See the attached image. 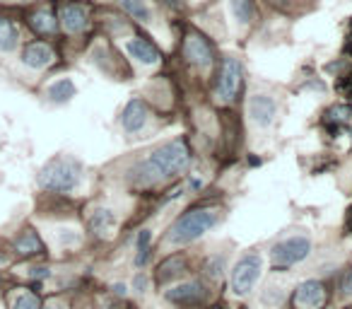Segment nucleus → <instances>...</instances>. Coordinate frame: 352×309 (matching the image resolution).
Wrapping results in <instances>:
<instances>
[{
    "mask_svg": "<svg viewBox=\"0 0 352 309\" xmlns=\"http://www.w3.org/2000/svg\"><path fill=\"white\" fill-rule=\"evenodd\" d=\"M147 288H150V278H147L145 273H135V278H133V290H135L138 295H145Z\"/></svg>",
    "mask_w": 352,
    "mask_h": 309,
    "instance_id": "31",
    "label": "nucleus"
},
{
    "mask_svg": "<svg viewBox=\"0 0 352 309\" xmlns=\"http://www.w3.org/2000/svg\"><path fill=\"white\" fill-rule=\"evenodd\" d=\"M15 251L20 256H39L44 254V242H41V237L34 230H25L15 239Z\"/></svg>",
    "mask_w": 352,
    "mask_h": 309,
    "instance_id": "19",
    "label": "nucleus"
},
{
    "mask_svg": "<svg viewBox=\"0 0 352 309\" xmlns=\"http://www.w3.org/2000/svg\"><path fill=\"white\" fill-rule=\"evenodd\" d=\"M340 295L342 297H352V266L342 270L340 275Z\"/></svg>",
    "mask_w": 352,
    "mask_h": 309,
    "instance_id": "29",
    "label": "nucleus"
},
{
    "mask_svg": "<svg viewBox=\"0 0 352 309\" xmlns=\"http://www.w3.org/2000/svg\"><path fill=\"white\" fill-rule=\"evenodd\" d=\"M30 275H32L34 280H46V278L51 275V270L46 268V266H34V268L30 270Z\"/></svg>",
    "mask_w": 352,
    "mask_h": 309,
    "instance_id": "33",
    "label": "nucleus"
},
{
    "mask_svg": "<svg viewBox=\"0 0 352 309\" xmlns=\"http://www.w3.org/2000/svg\"><path fill=\"white\" fill-rule=\"evenodd\" d=\"M8 264V256L3 254V251H0V266H6Z\"/></svg>",
    "mask_w": 352,
    "mask_h": 309,
    "instance_id": "38",
    "label": "nucleus"
},
{
    "mask_svg": "<svg viewBox=\"0 0 352 309\" xmlns=\"http://www.w3.org/2000/svg\"><path fill=\"white\" fill-rule=\"evenodd\" d=\"M152 256V232L150 230H140L138 232V239H135V268H145L147 261Z\"/></svg>",
    "mask_w": 352,
    "mask_h": 309,
    "instance_id": "22",
    "label": "nucleus"
},
{
    "mask_svg": "<svg viewBox=\"0 0 352 309\" xmlns=\"http://www.w3.org/2000/svg\"><path fill=\"white\" fill-rule=\"evenodd\" d=\"M203 187H206V182H203L201 177H188V179H186V191L201 193V191H203Z\"/></svg>",
    "mask_w": 352,
    "mask_h": 309,
    "instance_id": "32",
    "label": "nucleus"
},
{
    "mask_svg": "<svg viewBox=\"0 0 352 309\" xmlns=\"http://www.w3.org/2000/svg\"><path fill=\"white\" fill-rule=\"evenodd\" d=\"M208 290L201 280H186V283H179L174 288H169L164 292V299L182 309H206L208 304Z\"/></svg>",
    "mask_w": 352,
    "mask_h": 309,
    "instance_id": "8",
    "label": "nucleus"
},
{
    "mask_svg": "<svg viewBox=\"0 0 352 309\" xmlns=\"http://www.w3.org/2000/svg\"><path fill=\"white\" fill-rule=\"evenodd\" d=\"M184 270H186V259H184L182 254L166 256V259L157 266V273H155L157 285H169L171 280L182 278Z\"/></svg>",
    "mask_w": 352,
    "mask_h": 309,
    "instance_id": "15",
    "label": "nucleus"
},
{
    "mask_svg": "<svg viewBox=\"0 0 352 309\" xmlns=\"http://www.w3.org/2000/svg\"><path fill=\"white\" fill-rule=\"evenodd\" d=\"M126 51L133 61H138V63H142V65H157L162 61V51L157 49L150 39H145V36H133V39H128Z\"/></svg>",
    "mask_w": 352,
    "mask_h": 309,
    "instance_id": "13",
    "label": "nucleus"
},
{
    "mask_svg": "<svg viewBox=\"0 0 352 309\" xmlns=\"http://www.w3.org/2000/svg\"><path fill=\"white\" fill-rule=\"evenodd\" d=\"M184 193H186V187H184V184H176L174 189H169V191H166V196H162V206H169L171 201H176V198H182Z\"/></svg>",
    "mask_w": 352,
    "mask_h": 309,
    "instance_id": "30",
    "label": "nucleus"
},
{
    "mask_svg": "<svg viewBox=\"0 0 352 309\" xmlns=\"http://www.w3.org/2000/svg\"><path fill=\"white\" fill-rule=\"evenodd\" d=\"M113 295H116V297H126V295H128L126 283H116V285H113Z\"/></svg>",
    "mask_w": 352,
    "mask_h": 309,
    "instance_id": "34",
    "label": "nucleus"
},
{
    "mask_svg": "<svg viewBox=\"0 0 352 309\" xmlns=\"http://www.w3.org/2000/svg\"><path fill=\"white\" fill-rule=\"evenodd\" d=\"M147 121H150V107H147V102L140 97H133L121 111L123 133L126 136H135V133H140L147 126Z\"/></svg>",
    "mask_w": 352,
    "mask_h": 309,
    "instance_id": "10",
    "label": "nucleus"
},
{
    "mask_svg": "<svg viewBox=\"0 0 352 309\" xmlns=\"http://www.w3.org/2000/svg\"><path fill=\"white\" fill-rule=\"evenodd\" d=\"M314 244L307 235H289L283 237L280 242H275L270 249V266L273 270H289L294 266L304 264L311 256Z\"/></svg>",
    "mask_w": 352,
    "mask_h": 309,
    "instance_id": "4",
    "label": "nucleus"
},
{
    "mask_svg": "<svg viewBox=\"0 0 352 309\" xmlns=\"http://www.w3.org/2000/svg\"><path fill=\"white\" fill-rule=\"evenodd\" d=\"M275 3H287V0H275Z\"/></svg>",
    "mask_w": 352,
    "mask_h": 309,
    "instance_id": "40",
    "label": "nucleus"
},
{
    "mask_svg": "<svg viewBox=\"0 0 352 309\" xmlns=\"http://www.w3.org/2000/svg\"><path fill=\"white\" fill-rule=\"evenodd\" d=\"M60 25L68 34H80V32L87 30L89 25V12L80 3H68V6L60 8Z\"/></svg>",
    "mask_w": 352,
    "mask_h": 309,
    "instance_id": "14",
    "label": "nucleus"
},
{
    "mask_svg": "<svg viewBox=\"0 0 352 309\" xmlns=\"http://www.w3.org/2000/svg\"><path fill=\"white\" fill-rule=\"evenodd\" d=\"M345 232L352 237V206L347 208V213H345Z\"/></svg>",
    "mask_w": 352,
    "mask_h": 309,
    "instance_id": "35",
    "label": "nucleus"
},
{
    "mask_svg": "<svg viewBox=\"0 0 352 309\" xmlns=\"http://www.w3.org/2000/svg\"><path fill=\"white\" fill-rule=\"evenodd\" d=\"M222 211L215 206H196L188 208L186 213L176 217L174 222L166 230V244L171 246H184V244H193L201 237H206L212 227L220 222Z\"/></svg>",
    "mask_w": 352,
    "mask_h": 309,
    "instance_id": "2",
    "label": "nucleus"
},
{
    "mask_svg": "<svg viewBox=\"0 0 352 309\" xmlns=\"http://www.w3.org/2000/svg\"><path fill=\"white\" fill-rule=\"evenodd\" d=\"M78 94V87H75V83L70 78H60L56 80L54 85H51L49 89H46V97L51 99L54 104H65L70 102V99Z\"/></svg>",
    "mask_w": 352,
    "mask_h": 309,
    "instance_id": "20",
    "label": "nucleus"
},
{
    "mask_svg": "<svg viewBox=\"0 0 352 309\" xmlns=\"http://www.w3.org/2000/svg\"><path fill=\"white\" fill-rule=\"evenodd\" d=\"M326 302H328V290L316 278L302 280L292 292L294 309H323Z\"/></svg>",
    "mask_w": 352,
    "mask_h": 309,
    "instance_id": "9",
    "label": "nucleus"
},
{
    "mask_svg": "<svg viewBox=\"0 0 352 309\" xmlns=\"http://www.w3.org/2000/svg\"><path fill=\"white\" fill-rule=\"evenodd\" d=\"M347 121H352V104H336L323 114V126L328 128V133H336V136Z\"/></svg>",
    "mask_w": 352,
    "mask_h": 309,
    "instance_id": "17",
    "label": "nucleus"
},
{
    "mask_svg": "<svg viewBox=\"0 0 352 309\" xmlns=\"http://www.w3.org/2000/svg\"><path fill=\"white\" fill-rule=\"evenodd\" d=\"M230 6V12L239 25H249L251 20L256 17V6L254 0H227Z\"/></svg>",
    "mask_w": 352,
    "mask_h": 309,
    "instance_id": "23",
    "label": "nucleus"
},
{
    "mask_svg": "<svg viewBox=\"0 0 352 309\" xmlns=\"http://www.w3.org/2000/svg\"><path fill=\"white\" fill-rule=\"evenodd\" d=\"M263 273V256L258 251H246L236 259V264L230 270V288L236 297H249L256 290Z\"/></svg>",
    "mask_w": 352,
    "mask_h": 309,
    "instance_id": "5",
    "label": "nucleus"
},
{
    "mask_svg": "<svg viewBox=\"0 0 352 309\" xmlns=\"http://www.w3.org/2000/svg\"><path fill=\"white\" fill-rule=\"evenodd\" d=\"M46 309H68V304H65L63 299H51V302L46 304Z\"/></svg>",
    "mask_w": 352,
    "mask_h": 309,
    "instance_id": "36",
    "label": "nucleus"
},
{
    "mask_svg": "<svg viewBox=\"0 0 352 309\" xmlns=\"http://www.w3.org/2000/svg\"><path fill=\"white\" fill-rule=\"evenodd\" d=\"M206 309H222V307H206Z\"/></svg>",
    "mask_w": 352,
    "mask_h": 309,
    "instance_id": "39",
    "label": "nucleus"
},
{
    "mask_svg": "<svg viewBox=\"0 0 352 309\" xmlns=\"http://www.w3.org/2000/svg\"><path fill=\"white\" fill-rule=\"evenodd\" d=\"M116 213L109 211V208H97L89 215V232L94 237H109L113 232V227H116Z\"/></svg>",
    "mask_w": 352,
    "mask_h": 309,
    "instance_id": "16",
    "label": "nucleus"
},
{
    "mask_svg": "<svg viewBox=\"0 0 352 309\" xmlns=\"http://www.w3.org/2000/svg\"><path fill=\"white\" fill-rule=\"evenodd\" d=\"M12 309H41L39 295H34V292H22V295H17L15 302H12Z\"/></svg>",
    "mask_w": 352,
    "mask_h": 309,
    "instance_id": "27",
    "label": "nucleus"
},
{
    "mask_svg": "<svg viewBox=\"0 0 352 309\" xmlns=\"http://www.w3.org/2000/svg\"><path fill=\"white\" fill-rule=\"evenodd\" d=\"M121 6H123V10L133 17V20L142 22V25H147V22L152 20V10L147 8L145 0H121Z\"/></svg>",
    "mask_w": 352,
    "mask_h": 309,
    "instance_id": "25",
    "label": "nucleus"
},
{
    "mask_svg": "<svg viewBox=\"0 0 352 309\" xmlns=\"http://www.w3.org/2000/svg\"><path fill=\"white\" fill-rule=\"evenodd\" d=\"M182 51H184V58L191 65H196L198 70H203V73H208L215 65V49H212L210 39L206 34H201V32L196 30L188 32L184 36Z\"/></svg>",
    "mask_w": 352,
    "mask_h": 309,
    "instance_id": "7",
    "label": "nucleus"
},
{
    "mask_svg": "<svg viewBox=\"0 0 352 309\" xmlns=\"http://www.w3.org/2000/svg\"><path fill=\"white\" fill-rule=\"evenodd\" d=\"M20 44V27L10 17L0 15V54H12Z\"/></svg>",
    "mask_w": 352,
    "mask_h": 309,
    "instance_id": "18",
    "label": "nucleus"
},
{
    "mask_svg": "<svg viewBox=\"0 0 352 309\" xmlns=\"http://www.w3.org/2000/svg\"><path fill=\"white\" fill-rule=\"evenodd\" d=\"M244 89V65L234 56H225L215 75V99L220 104H232Z\"/></svg>",
    "mask_w": 352,
    "mask_h": 309,
    "instance_id": "6",
    "label": "nucleus"
},
{
    "mask_svg": "<svg viewBox=\"0 0 352 309\" xmlns=\"http://www.w3.org/2000/svg\"><path fill=\"white\" fill-rule=\"evenodd\" d=\"M30 25L39 36H51V34H56V30H58V20H56L49 10H36L34 15L30 17Z\"/></svg>",
    "mask_w": 352,
    "mask_h": 309,
    "instance_id": "21",
    "label": "nucleus"
},
{
    "mask_svg": "<svg viewBox=\"0 0 352 309\" xmlns=\"http://www.w3.org/2000/svg\"><path fill=\"white\" fill-rule=\"evenodd\" d=\"M44 191L49 193H70L82 184V162L68 155H60L54 158L39 169V177H36Z\"/></svg>",
    "mask_w": 352,
    "mask_h": 309,
    "instance_id": "3",
    "label": "nucleus"
},
{
    "mask_svg": "<svg viewBox=\"0 0 352 309\" xmlns=\"http://www.w3.org/2000/svg\"><path fill=\"white\" fill-rule=\"evenodd\" d=\"M246 111L258 128H270L278 118V102L270 94H254L246 104Z\"/></svg>",
    "mask_w": 352,
    "mask_h": 309,
    "instance_id": "11",
    "label": "nucleus"
},
{
    "mask_svg": "<svg viewBox=\"0 0 352 309\" xmlns=\"http://www.w3.org/2000/svg\"><path fill=\"white\" fill-rule=\"evenodd\" d=\"M203 275H206L208 280H212V283H220L222 278H225V256L220 254H210L203 259Z\"/></svg>",
    "mask_w": 352,
    "mask_h": 309,
    "instance_id": "24",
    "label": "nucleus"
},
{
    "mask_svg": "<svg viewBox=\"0 0 352 309\" xmlns=\"http://www.w3.org/2000/svg\"><path fill=\"white\" fill-rule=\"evenodd\" d=\"M249 164H251V167H258V164H261V158H258V160H256V158H249Z\"/></svg>",
    "mask_w": 352,
    "mask_h": 309,
    "instance_id": "37",
    "label": "nucleus"
},
{
    "mask_svg": "<svg viewBox=\"0 0 352 309\" xmlns=\"http://www.w3.org/2000/svg\"><path fill=\"white\" fill-rule=\"evenodd\" d=\"M285 297H287V290L283 288V285H265L263 290H261V302L265 304V307H273V309H278V307H283L285 304Z\"/></svg>",
    "mask_w": 352,
    "mask_h": 309,
    "instance_id": "26",
    "label": "nucleus"
},
{
    "mask_svg": "<svg viewBox=\"0 0 352 309\" xmlns=\"http://www.w3.org/2000/svg\"><path fill=\"white\" fill-rule=\"evenodd\" d=\"M58 239H60V244H63V246H78L82 237H80L78 230H60Z\"/></svg>",
    "mask_w": 352,
    "mask_h": 309,
    "instance_id": "28",
    "label": "nucleus"
},
{
    "mask_svg": "<svg viewBox=\"0 0 352 309\" xmlns=\"http://www.w3.org/2000/svg\"><path fill=\"white\" fill-rule=\"evenodd\" d=\"M54 58H56L54 49H51L49 44H44V41H32V44H27L20 56L22 65H27L30 70L49 68V65L54 63Z\"/></svg>",
    "mask_w": 352,
    "mask_h": 309,
    "instance_id": "12",
    "label": "nucleus"
},
{
    "mask_svg": "<svg viewBox=\"0 0 352 309\" xmlns=\"http://www.w3.org/2000/svg\"><path fill=\"white\" fill-rule=\"evenodd\" d=\"M193 162V150L186 138H171L162 142L160 147L147 155L142 162H138L131 172V182L135 187H155V184L169 182L174 177H182Z\"/></svg>",
    "mask_w": 352,
    "mask_h": 309,
    "instance_id": "1",
    "label": "nucleus"
}]
</instances>
